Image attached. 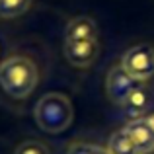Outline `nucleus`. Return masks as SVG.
I'll return each mask as SVG.
<instances>
[{
  "label": "nucleus",
  "instance_id": "nucleus-1",
  "mask_svg": "<svg viewBox=\"0 0 154 154\" xmlns=\"http://www.w3.org/2000/svg\"><path fill=\"white\" fill-rule=\"evenodd\" d=\"M39 84V68L27 55H10L0 60V88L12 100H27Z\"/></svg>",
  "mask_w": 154,
  "mask_h": 154
},
{
  "label": "nucleus",
  "instance_id": "nucleus-2",
  "mask_svg": "<svg viewBox=\"0 0 154 154\" xmlns=\"http://www.w3.org/2000/svg\"><path fill=\"white\" fill-rule=\"evenodd\" d=\"M33 119L37 127L47 135L64 133L74 121V107L70 98L63 92H49L41 96L35 103Z\"/></svg>",
  "mask_w": 154,
  "mask_h": 154
},
{
  "label": "nucleus",
  "instance_id": "nucleus-3",
  "mask_svg": "<svg viewBox=\"0 0 154 154\" xmlns=\"http://www.w3.org/2000/svg\"><path fill=\"white\" fill-rule=\"evenodd\" d=\"M121 66L137 82L146 84L154 78V47L150 43H139L125 51L121 57Z\"/></svg>",
  "mask_w": 154,
  "mask_h": 154
},
{
  "label": "nucleus",
  "instance_id": "nucleus-4",
  "mask_svg": "<svg viewBox=\"0 0 154 154\" xmlns=\"http://www.w3.org/2000/svg\"><path fill=\"white\" fill-rule=\"evenodd\" d=\"M140 82H137L135 78L125 72V68L121 64H115L107 70V76H105V94H107L109 102L113 105H119L127 100V96L139 86Z\"/></svg>",
  "mask_w": 154,
  "mask_h": 154
},
{
  "label": "nucleus",
  "instance_id": "nucleus-5",
  "mask_svg": "<svg viewBox=\"0 0 154 154\" xmlns=\"http://www.w3.org/2000/svg\"><path fill=\"white\" fill-rule=\"evenodd\" d=\"M64 57L74 68H88L96 63L100 55L98 39H82V41H64Z\"/></svg>",
  "mask_w": 154,
  "mask_h": 154
},
{
  "label": "nucleus",
  "instance_id": "nucleus-6",
  "mask_svg": "<svg viewBox=\"0 0 154 154\" xmlns=\"http://www.w3.org/2000/svg\"><path fill=\"white\" fill-rule=\"evenodd\" d=\"M123 129L127 131V135L131 137L133 144L137 146L139 154H150L154 152V131L150 129V125L146 123L144 117L139 119H129L123 125Z\"/></svg>",
  "mask_w": 154,
  "mask_h": 154
},
{
  "label": "nucleus",
  "instance_id": "nucleus-7",
  "mask_svg": "<svg viewBox=\"0 0 154 154\" xmlns=\"http://www.w3.org/2000/svg\"><path fill=\"white\" fill-rule=\"evenodd\" d=\"M150 103H152V90L146 84H139L127 96V100L121 103V111L125 113L127 119H139V117H144Z\"/></svg>",
  "mask_w": 154,
  "mask_h": 154
},
{
  "label": "nucleus",
  "instance_id": "nucleus-8",
  "mask_svg": "<svg viewBox=\"0 0 154 154\" xmlns=\"http://www.w3.org/2000/svg\"><path fill=\"white\" fill-rule=\"evenodd\" d=\"M82 39H98V26L90 16L72 18L64 29V41H82Z\"/></svg>",
  "mask_w": 154,
  "mask_h": 154
},
{
  "label": "nucleus",
  "instance_id": "nucleus-9",
  "mask_svg": "<svg viewBox=\"0 0 154 154\" xmlns=\"http://www.w3.org/2000/svg\"><path fill=\"white\" fill-rule=\"evenodd\" d=\"M107 150L109 154H139L131 137L127 135V131L123 127L117 129L115 133H111V137L107 140Z\"/></svg>",
  "mask_w": 154,
  "mask_h": 154
},
{
  "label": "nucleus",
  "instance_id": "nucleus-10",
  "mask_svg": "<svg viewBox=\"0 0 154 154\" xmlns=\"http://www.w3.org/2000/svg\"><path fill=\"white\" fill-rule=\"evenodd\" d=\"M31 6V0H0V18L14 20L26 14Z\"/></svg>",
  "mask_w": 154,
  "mask_h": 154
},
{
  "label": "nucleus",
  "instance_id": "nucleus-11",
  "mask_svg": "<svg viewBox=\"0 0 154 154\" xmlns=\"http://www.w3.org/2000/svg\"><path fill=\"white\" fill-rule=\"evenodd\" d=\"M66 154H109L107 146H100L88 140H72L66 148Z\"/></svg>",
  "mask_w": 154,
  "mask_h": 154
},
{
  "label": "nucleus",
  "instance_id": "nucleus-12",
  "mask_svg": "<svg viewBox=\"0 0 154 154\" xmlns=\"http://www.w3.org/2000/svg\"><path fill=\"white\" fill-rule=\"evenodd\" d=\"M14 154H51V150L45 143L29 139V140H23L22 144H18Z\"/></svg>",
  "mask_w": 154,
  "mask_h": 154
},
{
  "label": "nucleus",
  "instance_id": "nucleus-13",
  "mask_svg": "<svg viewBox=\"0 0 154 154\" xmlns=\"http://www.w3.org/2000/svg\"><path fill=\"white\" fill-rule=\"evenodd\" d=\"M144 119H146V123L150 125V129L154 131V111L150 113V115H144Z\"/></svg>",
  "mask_w": 154,
  "mask_h": 154
}]
</instances>
